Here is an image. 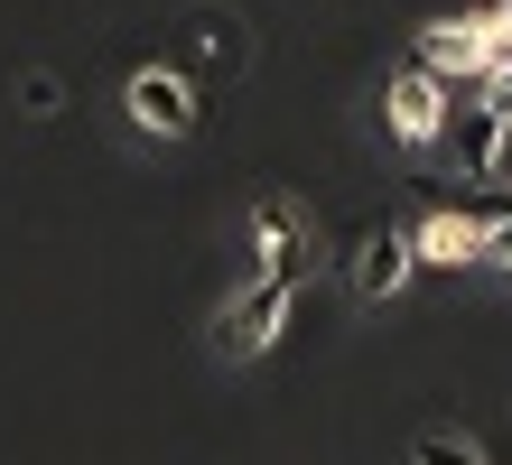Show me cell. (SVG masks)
<instances>
[{"instance_id": "obj_8", "label": "cell", "mask_w": 512, "mask_h": 465, "mask_svg": "<svg viewBox=\"0 0 512 465\" xmlns=\"http://www.w3.org/2000/svg\"><path fill=\"white\" fill-rule=\"evenodd\" d=\"M410 465H485V456H475L466 438H419V447H410Z\"/></svg>"}, {"instance_id": "obj_10", "label": "cell", "mask_w": 512, "mask_h": 465, "mask_svg": "<svg viewBox=\"0 0 512 465\" xmlns=\"http://www.w3.org/2000/svg\"><path fill=\"white\" fill-rule=\"evenodd\" d=\"M485 261H503V270H512V224H494V233H485Z\"/></svg>"}, {"instance_id": "obj_3", "label": "cell", "mask_w": 512, "mask_h": 465, "mask_svg": "<svg viewBox=\"0 0 512 465\" xmlns=\"http://www.w3.org/2000/svg\"><path fill=\"white\" fill-rule=\"evenodd\" d=\"M122 103H131V121H140L149 140H187V131H196V93H187V75H159V66H149V75H131Z\"/></svg>"}, {"instance_id": "obj_2", "label": "cell", "mask_w": 512, "mask_h": 465, "mask_svg": "<svg viewBox=\"0 0 512 465\" xmlns=\"http://www.w3.org/2000/svg\"><path fill=\"white\" fill-rule=\"evenodd\" d=\"M503 131H512V121L485 103V93H475V103H447V149H457V168L466 177H503Z\"/></svg>"}, {"instance_id": "obj_5", "label": "cell", "mask_w": 512, "mask_h": 465, "mask_svg": "<svg viewBox=\"0 0 512 465\" xmlns=\"http://www.w3.org/2000/svg\"><path fill=\"white\" fill-rule=\"evenodd\" d=\"M252 233H261V270L289 279V289H308V233H298L289 196H261V205H252Z\"/></svg>"}, {"instance_id": "obj_1", "label": "cell", "mask_w": 512, "mask_h": 465, "mask_svg": "<svg viewBox=\"0 0 512 465\" xmlns=\"http://www.w3.org/2000/svg\"><path fill=\"white\" fill-rule=\"evenodd\" d=\"M289 307H298V289H289V279H270V270H252V289H243V298H233L224 317H215V345H224L233 363H252V354L270 345V335L289 326Z\"/></svg>"}, {"instance_id": "obj_9", "label": "cell", "mask_w": 512, "mask_h": 465, "mask_svg": "<svg viewBox=\"0 0 512 465\" xmlns=\"http://www.w3.org/2000/svg\"><path fill=\"white\" fill-rule=\"evenodd\" d=\"M485 103L512 121V56H503V66H485Z\"/></svg>"}, {"instance_id": "obj_7", "label": "cell", "mask_w": 512, "mask_h": 465, "mask_svg": "<svg viewBox=\"0 0 512 465\" xmlns=\"http://www.w3.org/2000/svg\"><path fill=\"white\" fill-rule=\"evenodd\" d=\"M410 252L438 261V270H466V261H485V233H475L457 205H438V214H419V224H410Z\"/></svg>"}, {"instance_id": "obj_6", "label": "cell", "mask_w": 512, "mask_h": 465, "mask_svg": "<svg viewBox=\"0 0 512 465\" xmlns=\"http://www.w3.org/2000/svg\"><path fill=\"white\" fill-rule=\"evenodd\" d=\"M410 270H419L410 224H382V233H364V252H354V289L382 307V298H401V279H410Z\"/></svg>"}, {"instance_id": "obj_4", "label": "cell", "mask_w": 512, "mask_h": 465, "mask_svg": "<svg viewBox=\"0 0 512 465\" xmlns=\"http://www.w3.org/2000/svg\"><path fill=\"white\" fill-rule=\"evenodd\" d=\"M438 131H447V75L438 66H410L401 84H391V140L429 149Z\"/></svg>"}]
</instances>
